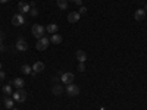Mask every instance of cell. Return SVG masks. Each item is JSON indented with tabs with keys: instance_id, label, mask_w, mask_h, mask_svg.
Instances as JSON below:
<instances>
[{
	"instance_id": "cell-1",
	"label": "cell",
	"mask_w": 147,
	"mask_h": 110,
	"mask_svg": "<svg viewBox=\"0 0 147 110\" xmlns=\"http://www.w3.org/2000/svg\"><path fill=\"white\" fill-rule=\"evenodd\" d=\"M31 32H32V35L35 37L37 40H40V38H43V37H44L46 28L43 25H38V23H34L32 28H31Z\"/></svg>"
},
{
	"instance_id": "cell-2",
	"label": "cell",
	"mask_w": 147,
	"mask_h": 110,
	"mask_svg": "<svg viewBox=\"0 0 147 110\" xmlns=\"http://www.w3.org/2000/svg\"><path fill=\"white\" fill-rule=\"evenodd\" d=\"M49 44H50V38H47V37H43V38L37 40V44H35V48L38 52H44L46 48L49 47Z\"/></svg>"
},
{
	"instance_id": "cell-3",
	"label": "cell",
	"mask_w": 147,
	"mask_h": 110,
	"mask_svg": "<svg viewBox=\"0 0 147 110\" xmlns=\"http://www.w3.org/2000/svg\"><path fill=\"white\" fill-rule=\"evenodd\" d=\"M12 99H13L15 101H18V103H24L27 100V91H24L21 88V90H18V91H15L13 94H12Z\"/></svg>"
},
{
	"instance_id": "cell-4",
	"label": "cell",
	"mask_w": 147,
	"mask_h": 110,
	"mask_svg": "<svg viewBox=\"0 0 147 110\" xmlns=\"http://www.w3.org/2000/svg\"><path fill=\"white\" fill-rule=\"evenodd\" d=\"M12 23H13L15 27H21L25 23V16H24L22 13H15L13 18H12Z\"/></svg>"
},
{
	"instance_id": "cell-5",
	"label": "cell",
	"mask_w": 147,
	"mask_h": 110,
	"mask_svg": "<svg viewBox=\"0 0 147 110\" xmlns=\"http://www.w3.org/2000/svg\"><path fill=\"white\" fill-rule=\"evenodd\" d=\"M65 91H66L68 95L74 97V95H78L80 94V87H78V85H75V84H69Z\"/></svg>"
},
{
	"instance_id": "cell-6",
	"label": "cell",
	"mask_w": 147,
	"mask_h": 110,
	"mask_svg": "<svg viewBox=\"0 0 147 110\" xmlns=\"http://www.w3.org/2000/svg\"><path fill=\"white\" fill-rule=\"evenodd\" d=\"M60 81H62V84H74V73L72 72H65L62 73V76H60Z\"/></svg>"
},
{
	"instance_id": "cell-7",
	"label": "cell",
	"mask_w": 147,
	"mask_h": 110,
	"mask_svg": "<svg viewBox=\"0 0 147 110\" xmlns=\"http://www.w3.org/2000/svg\"><path fill=\"white\" fill-rule=\"evenodd\" d=\"M18 9H19V13L25 15V13H28V12L31 10V6H30V3H25V2H19V3H18Z\"/></svg>"
},
{
	"instance_id": "cell-8",
	"label": "cell",
	"mask_w": 147,
	"mask_h": 110,
	"mask_svg": "<svg viewBox=\"0 0 147 110\" xmlns=\"http://www.w3.org/2000/svg\"><path fill=\"white\" fill-rule=\"evenodd\" d=\"M31 68H32L31 75H35V73H38V72H43L46 66H44V63H43V62H35V63H34Z\"/></svg>"
},
{
	"instance_id": "cell-9",
	"label": "cell",
	"mask_w": 147,
	"mask_h": 110,
	"mask_svg": "<svg viewBox=\"0 0 147 110\" xmlns=\"http://www.w3.org/2000/svg\"><path fill=\"white\" fill-rule=\"evenodd\" d=\"M16 48H18L19 52H25V50H28V43L24 40V38H19L16 41Z\"/></svg>"
},
{
	"instance_id": "cell-10",
	"label": "cell",
	"mask_w": 147,
	"mask_h": 110,
	"mask_svg": "<svg viewBox=\"0 0 147 110\" xmlns=\"http://www.w3.org/2000/svg\"><path fill=\"white\" fill-rule=\"evenodd\" d=\"M80 13L78 12H69L68 13V22H71V23H75V22H78L80 21Z\"/></svg>"
},
{
	"instance_id": "cell-11",
	"label": "cell",
	"mask_w": 147,
	"mask_h": 110,
	"mask_svg": "<svg viewBox=\"0 0 147 110\" xmlns=\"http://www.w3.org/2000/svg\"><path fill=\"white\" fill-rule=\"evenodd\" d=\"M134 18H136V21H144V18H146V10H144V9H137L136 13H134Z\"/></svg>"
},
{
	"instance_id": "cell-12",
	"label": "cell",
	"mask_w": 147,
	"mask_h": 110,
	"mask_svg": "<svg viewBox=\"0 0 147 110\" xmlns=\"http://www.w3.org/2000/svg\"><path fill=\"white\" fill-rule=\"evenodd\" d=\"M10 85H15L18 90H21V88H24V85H25V81H24L22 78H15L13 81L10 82Z\"/></svg>"
},
{
	"instance_id": "cell-13",
	"label": "cell",
	"mask_w": 147,
	"mask_h": 110,
	"mask_svg": "<svg viewBox=\"0 0 147 110\" xmlns=\"http://www.w3.org/2000/svg\"><path fill=\"white\" fill-rule=\"evenodd\" d=\"M46 31H47V32H50L52 35H53V34H57V31H59L57 23H49V25L46 27Z\"/></svg>"
},
{
	"instance_id": "cell-14",
	"label": "cell",
	"mask_w": 147,
	"mask_h": 110,
	"mask_svg": "<svg viewBox=\"0 0 147 110\" xmlns=\"http://www.w3.org/2000/svg\"><path fill=\"white\" fill-rule=\"evenodd\" d=\"M75 57L78 59V62H81V63H84L85 60H87V54H85L84 50H78V52L75 53Z\"/></svg>"
},
{
	"instance_id": "cell-15",
	"label": "cell",
	"mask_w": 147,
	"mask_h": 110,
	"mask_svg": "<svg viewBox=\"0 0 147 110\" xmlns=\"http://www.w3.org/2000/svg\"><path fill=\"white\" fill-rule=\"evenodd\" d=\"M50 43H52V44H60V43H62V35L53 34V35L50 37Z\"/></svg>"
},
{
	"instance_id": "cell-16",
	"label": "cell",
	"mask_w": 147,
	"mask_h": 110,
	"mask_svg": "<svg viewBox=\"0 0 147 110\" xmlns=\"http://www.w3.org/2000/svg\"><path fill=\"white\" fill-rule=\"evenodd\" d=\"M3 104H5L6 109H10L12 110V109H13V104H15V100L13 99H5L3 100Z\"/></svg>"
},
{
	"instance_id": "cell-17",
	"label": "cell",
	"mask_w": 147,
	"mask_h": 110,
	"mask_svg": "<svg viewBox=\"0 0 147 110\" xmlns=\"http://www.w3.org/2000/svg\"><path fill=\"white\" fill-rule=\"evenodd\" d=\"M62 91H63L62 85H55V87L52 88V93H53L55 95H60V94H62Z\"/></svg>"
},
{
	"instance_id": "cell-18",
	"label": "cell",
	"mask_w": 147,
	"mask_h": 110,
	"mask_svg": "<svg viewBox=\"0 0 147 110\" xmlns=\"http://www.w3.org/2000/svg\"><path fill=\"white\" fill-rule=\"evenodd\" d=\"M57 7L62 10L68 9V0H57Z\"/></svg>"
},
{
	"instance_id": "cell-19",
	"label": "cell",
	"mask_w": 147,
	"mask_h": 110,
	"mask_svg": "<svg viewBox=\"0 0 147 110\" xmlns=\"http://www.w3.org/2000/svg\"><path fill=\"white\" fill-rule=\"evenodd\" d=\"M3 94L5 95H10V94H13V90H12V85H5L3 87Z\"/></svg>"
},
{
	"instance_id": "cell-20",
	"label": "cell",
	"mask_w": 147,
	"mask_h": 110,
	"mask_svg": "<svg viewBox=\"0 0 147 110\" xmlns=\"http://www.w3.org/2000/svg\"><path fill=\"white\" fill-rule=\"evenodd\" d=\"M21 70H22V73H27V75H28V73H31V72H32V68H31V66H28V65H24Z\"/></svg>"
},
{
	"instance_id": "cell-21",
	"label": "cell",
	"mask_w": 147,
	"mask_h": 110,
	"mask_svg": "<svg viewBox=\"0 0 147 110\" xmlns=\"http://www.w3.org/2000/svg\"><path fill=\"white\" fill-rule=\"evenodd\" d=\"M30 15H31V16H37V15H38V10H37L35 7H32V9L30 10Z\"/></svg>"
},
{
	"instance_id": "cell-22",
	"label": "cell",
	"mask_w": 147,
	"mask_h": 110,
	"mask_svg": "<svg viewBox=\"0 0 147 110\" xmlns=\"http://www.w3.org/2000/svg\"><path fill=\"white\" fill-rule=\"evenodd\" d=\"M85 12H87V7H85V6H80V10H78V13H80V15H84Z\"/></svg>"
},
{
	"instance_id": "cell-23",
	"label": "cell",
	"mask_w": 147,
	"mask_h": 110,
	"mask_svg": "<svg viewBox=\"0 0 147 110\" xmlns=\"http://www.w3.org/2000/svg\"><path fill=\"white\" fill-rule=\"evenodd\" d=\"M78 70H80V72H84V70H85V65L80 62V65H78Z\"/></svg>"
},
{
	"instance_id": "cell-24",
	"label": "cell",
	"mask_w": 147,
	"mask_h": 110,
	"mask_svg": "<svg viewBox=\"0 0 147 110\" xmlns=\"http://www.w3.org/2000/svg\"><path fill=\"white\" fill-rule=\"evenodd\" d=\"M3 38H5V34L0 31V44H3Z\"/></svg>"
},
{
	"instance_id": "cell-25",
	"label": "cell",
	"mask_w": 147,
	"mask_h": 110,
	"mask_svg": "<svg viewBox=\"0 0 147 110\" xmlns=\"http://www.w3.org/2000/svg\"><path fill=\"white\" fill-rule=\"evenodd\" d=\"M5 76H6V73L3 70H0V79H5Z\"/></svg>"
},
{
	"instance_id": "cell-26",
	"label": "cell",
	"mask_w": 147,
	"mask_h": 110,
	"mask_svg": "<svg viewBox=\"0 0 147 110\" xmlns=\"http://www.w3.org/2000/svg\"><path fill=\"white\" fill-rule=\"evenodd\" d=\"M75 3H77L78 6H82V0H75Z\"/></svg>"
},
{
	"instance_id": "cell-27",
	"label": "cell",
	"mask_w": 147,
	"mask_h": 110,
	"mask_svg": "<svg viewBox=\"0 0 147 110\" xmlns=\"http://www.w3.org/2000/svg\"><path fill=\"white\" fill-rule=\"evenodd\" d=\"M5 50H6V47L3 44H0V52H5Z\"/></svg>"
},
{
	"instance_id": "cell-28",
	"label": "cell",
	"mask_w": 147,
	"mask_h": 110,
	"mask_svg": "<svg viewBox=\"0 0 147 110\" xmlns=\"http://www.w3.org/2000/svg\"><path fill=\"white\" fill-rule=\"evenodd\" d=\"M9 0H0V3H7Z\"/></svg>"
},
{
	"instance_id": "cell-29",
	"label": "cell",
	"mask_w": 147,
	"mask_h": 110,
	"mask_svg": "<svg viewBox=\"0 0 147 110\" xmlns=\"http://www.w3.org/2000/svg\"><path fill=\"white\" fill-rule=\"evenodd\" d=\"M144 10H146V12H147V5H146V7H144Z\"/></svg>"
},
{
	"instance_id": "cell-30",
	"label": "cell",
	"mask_w": 147,
	"mask_h": 110,
	"mask_svg": "<svg viewBox=\"0 0 147 110\" xmlns=\"http://www.w3.org/2000/svg\"><path fill=\"white\" fill-rule=\"evenodd\" d=\"M0 70H2V63H0Z\"/></svg>"
},
{
	"instance_id": "cell-31",
	"label": "cell",
	"mask_w": 147,
	"mask_h": 110,
	"mask_svg": "<svg viewBox=\"0 0 147 110\" xmlns=\"http://www.w3.org/2000/svg\"><path fill=\"white\" fill-rule=\"evenodd\" d=\"M69 2H75V0H69Z\"/></svg>"
},
{
	"instance_id": "cell-32",
	"label": "cell",
	"mask_w": 147,
	"mask_h": 110,
	"mask_svg": "<svg viewBox=\"0 0 147 110\" xmlns=\"http://www.w3.org/2000/svg\"><path fill=\"white\" fill-rule=\"evenodd\" d=\"M12 110H18V109H12Z\"/></svg>"
},
{
	"instance_id": "cell-33",
	"label": "cell",
	"mask_w": 147,
	"mask_h": 110,
	"mask_svg": "<svg viewBox=\"0 0 147 110\" xmlns=\"http://www.w3.org/2000/svg\"><path fill=\"white\" fill-rule=\"evenodd\" d=\"M102 110H105V109H102Z\"/></svg>"
}]
</instances>
